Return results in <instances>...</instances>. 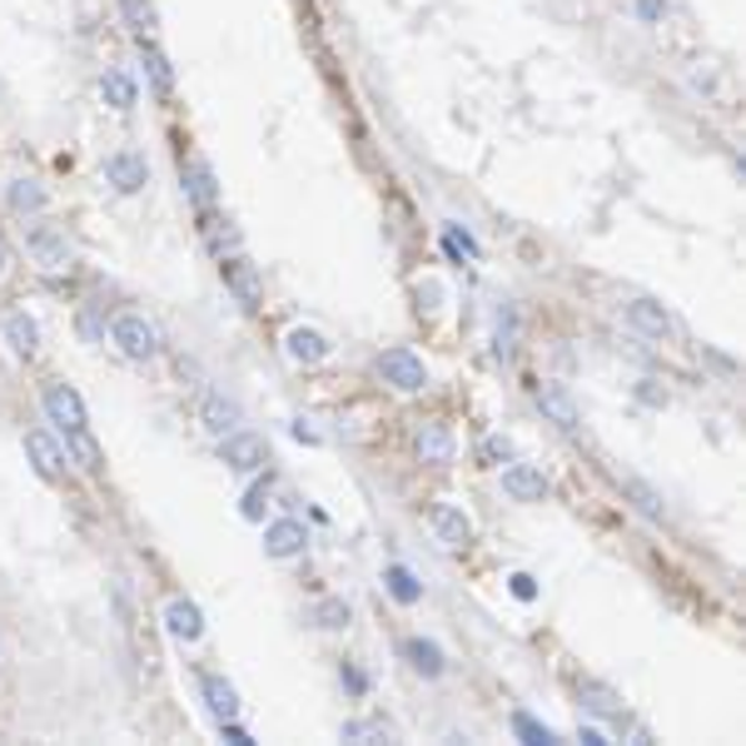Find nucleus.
<instances>
[{
  "label": "nucleus",
  "instance_id": "6",
  "mask_svg": "<svg viewBox=\"0 0 746 746\" xmlns=\"http://www.w3.org/2000/svg\"><path fill=\"white\" fill-rule=\"evenodd\" d=\"M100 179L120 199H135L149 185V165H145V155H135V149H110V155L100 159Z\"/></svg>",
  "mask_w": 746,
  "mask_h": 746
},
{
  "label": "nucleus",
  "instance_id": "5",
  "mask_svg": "<svg viewBox=\"0 0 746 746\" xmlns=\"http://www.w3.org/2000/svg\"><path fill=\"white\" fill-rule=\"evenodd\" d=\"M379 379L389 383L393 393H423L429 389V364H423L413 349H383L379 354Z\"/></svg>",
  "mask_w": 746,
  "mask_h": 746
},
{
  "label": "nucleus",
  "instance_id": "29",
  "mask_svg": "<svg viewBox=\"0 0 746 746\" xmlns=\"http://www.w3.org/2000/svg\"><path fill=\"white\" fill-rule=\"evenodd\" d=\"M199 219H205V244L215 249V259H224V254H239V249H244V234L234 229L229 219H215V209H209V215H199Z\"/></svg>",
  "mask_w": 746,
  "mask_h": 746
},
{
  "label": "nucleus",
  "instance_id": "9",
  "mask_svg": "<svg viewBox=\"0 0 746 746\" xmlns=\"http://www.w3.org/2000/svg\"><path fill=\"white\" fill-rule=\"evenodd\" d=\"M284 359L298 364V369H318V364L334 359V338H328L324 328H314V324H294L289 334H284Z\"/></svg>",
  "mask_w": 746,
  "mask_h": 746
},
{
  "label": "nucleus",
  "instance_id": "37",
  "mask_svg": "<svg viewBox=\"0 0 746 746\" xmlns=\"http://www.w3.org/2000/svg\"><path fill=\"white\" fill-rule=\"evenodd\" d=\"M508 592H513L518 602H538V578H532V572H513V578H508Z\"/></svg>",
  "mask_w": 746,
  "mask_h": 746
},
{
  "label": "nucleus",
  "instance_id": "30",
  "mask_svg": "<svg viewBox=\"0 0 746 746\" xmlns=\"http://www.w3.org/2000/svg\"><path fill=\"white\" fill-rule=\"evenodd\" d=\"M622 493L637 503V513L642 518H652V522H662L667 518V503H662V493H657L652 483H642V478H622Z\"/></svg>",
  "mask_w": 746,
  "mask_h": 746
},
{
  "label": "nucleus",
  "instance_id": "32",
  "mask_svg": "<svg viewBox=\"0 0 746 746\" xmlns=\"http://www.w3.org/2000/svg\"><path fill=\"white\" fill-rule=\"evenodd\" d=\"M443 249L453 254V259H468V264L478 259V239L463 229V224H448V229H443Z\"/></svg>",
  "mask_w": 746,
  "mask_h": 746
},
{
  "label": "nucleus",
  "instance_id": "31",
  "mask_svg": "<svg viewBox=\"0 0 746 746\" xmlns=\"http://www.w3.org/2000/svg\"><path fill=\"white\" fill-rule=\"evenodd\" d=\"M338 737H344V742H393L399 732H393L389 722H379V717H354V722L338 727Z\"/></svg>",
  "mask_w": 746,
  "mask_h": 746
},
{
  "label": "nucleus",
  "instance_id": "17",
  "mask_svg": "<svg viewBox=\"0 0 746 746\" xmlns=\"http://www.w3.org/2000/svg\"><path fill=\"white\" fill-rule=\"evenodd\" d=\"M199 423H205V433H209V439H224V433H234V429L244 423V409L229 399V393L209 389L205 399H199Z\"/></svg>",
  "mask_w": 746,
  "mask_h": 746
},
{
  "label": "nucleus",
  "instance_id": "46",
  "mask_svg": "<svg viewBox=\"0 0 746 746\" xmlns=\"http://www.w3.org/2000/svg\"><path fill=\"white\" fill-rule=\"evenodd\" d=\"M0 657H6V647H0Z\"/></svg>",
  "mask_w": 746,
  "mask_h": 746
},
{
  "label": "nucleus",
  "instance_id": "4",
  "mask_svg": "<svg viewBox=\"0 0 746 746\" xmlns=\"http://www.w3.org/2000/svg\"><path fill=\"white\" fill-rule=\"evenodd\" d=\"M219 463L229 468V473H264V463H269V439L254 429H234L219 439Z\"/></svg>",
  "mask_w": 746,
  "mask_h": 746
},
{
  "label": "nucleus",
  "instance_id": "1",
  "mask_svg": "<svg viewBox=\"0 0 746 746\" xmlns=\"http://www.w3.org/2000/svg\"><path fill=\"white\" fill-rule=\"evenodd\" d=\"M20 239H26V254L36 269L46 274H70L75 269V244L60 224H50L46 215L40 219H20Z\"/></svg>",
  "mask_w": 746,
  "mask_h": 746
},
{
  "label": "nucleus",
  "instance_id": "38",
  "mask_svg": "<svg viewBox=\"0 0 746 746\" xmlns=\"http://www.w3.org/2000/svg\"><path fill=\"white\" fill-rule=\"evenodd\" d=\"M419 308H443V284L439 279H419Z\"/></svg>",
  "mask_w": 746,
  "mask_h": 746
},
{
  "label": "nucleus",
  "instance_id": "21",
  "mask_svg": "<svg viewBox=\"0 0 746 746\" xmlns=\"http://www.w3.org/2000/svg\"><path fill=\"white\" fill-rule=\"evenodd\" d=\"M100 100L110 105L115 115H130L135 105H140V80H135V70L125 66H110L100 75Z\"/></svg>",
  "mask_w": 746,
  "mask_h": 746
},
{
  "label": "nucleus",
  "instance_id": "34",
  "mask_svg": "<svg viewBox=\"0 0 746 746\" xmlns=\"http://www.w3.org/2000/svg\"><path fill=\"white\" fill-rule=\"evenodd\" d=\"M120 10H125V20H130L135 36H149V30L159 26V16H155V6H149V0H120Z\"/></svg>",
  "mask_w": 746,
  "mask_h": 746
},
{
  "label": "nucleus",
  "instance_id": "12",
  "mask_svg": "<svg viewBox=\"0 0 746 746\" xmlns=\"http://www.w3.org/2000/svg\"><path fill=\"white\" fill-rule=\"evenodd\" d=\"M429 528H433V538H439L448 552L473 548V518H468L458 503H433L429 508Z\"/></svg>",
  "mask_w": 746,
  "mask_h": 746
},
{
  "label": "nucleus",
  "instance_id": "7",
  "mask_svg": "<svg viewBox=\"0 0 746 746\" xmlns=\"http://www.w3.org/2000/svg\"><path fill=\"white\" fill-rule=\"evenodd\" d=\"M219 279H224V289H229L244 308H249V314H254V308H264V279H259V269L244 259V249L239 254H224V259H219Z\"/></svg>",
  "mask_w": 746,
  "mask_h": 746
},
{
  "label": "nucleus",
  "instance_id": "8",
  "mask_svg": "<svg viewBox=\"0 0 746 746\" xmlns=\"http://www.w3.org/2000/svg\"><path fill=\"white\" fill-rule=\"evenodd\" d=\"M26 458H30V468H36L46 483H60L66 478V468H70V458H66V443L56 439L50 429H26Z\"/></svg>",
  "mask_w": 746,
  "mask_h": 746
},
{
  "label": "nucleus",
  "instance_id": "42",
  "mask_svg": "<svg viewBox=\"0 0 746 746\" xmlns=\"http://www.w3.org/2000/svg\"><path fill=\"white\" fill-rule=\"evenodd\" d=\"M219 732H224V742H234V746H254V737L239 727V717H234V722H219Z\"/></svg>",
  "mask_w": 746,
  "mask_h": 746
},
{
  "label": "nucleus",
  "instance_id": "15",
  "mask_svg": "<svg viewBox=\"0 0 746 746\" xmlns=\"http://www.w3.org/2000/svg\"><path fill=\"white\" fill-rule=\"evenodd\" d=\"M6 209H10L16 219H40V215H50V189L40 185V179H30V175L6 179Z\"/></svg>",
  "mask_w": 746,
  "mask_h": 746
},
{
  "label": "nucleus",
  "instance_id": "16",
  "mask_svg": "<svg viewBox=\"0 0 746 746\" xmlns=\"http://www.w3.org/2000/svg\"><path fill=\"white\" fill-rule=\"evenodd\" d=\"M413 448H419V458L429 468H448L458 458V439H453V429H448L443 419H429V423H419V433H413Z\"/></svg>",
  "mask_w": 746,
  "mask_h": 746
},
{
  "label": "nucleus",
  "instance_id": "28",
  "mask_svg": "<svg viewBox=\"0 0 746 746\" xmlns=\"http://www.w3.org/2000/svg\"><path fill=\"white\" fill-rule=\"evenodd\" d=\"M308 622H314L318 632H344V627L354 622V607H349L344 597H318L314 612H308Z\"/></svg>",
  "mask_w": 746,
  "mask_h": 746
},
{
  "label": "nucleus",
  "instance_id": "27",
  "mask_svg": "<svg viewBox=\"0 0 746 746\" xmlns=\"http://www.w3.org/2000/svg\"><path fill=\"white\" fill-rule=\"evenodd\" d=\"M578 701H582V711H597V717H622V701H617V691L607 687V681L582 677L578 681Z\"/></svg>",
  "mask_w": 746,
  "mask_h": 746
},
{
  "label": "nucleus",
  "instance_id": "3",
  "mask_svg": "<svg viewBox=\"0 0 746 746\" xmlns=\"http://www.w3.org/2000/svg\"><path fill=\"white\" fill-rule=\"evenodd\" d=\"M40 409H46V423L60 433H75V429H90V409H85V399L75 393V383L56 379L40 389Z\"/></svg>",
  "mask_w": 746,
  "mask_h": 746
},
{
  "label": "nucleus",
  "instance_id": "22",
  "mask_svg": "<svg viewBox=\"0 0 746 746\" xmlns=\"http://www.w3.org/2000/svg\"><path fill=\"white\" fill-rule=\"evenodd\" d=\"M0 334H6V344H10V354H16V359H36V349H40L36 314H26V308H10V314L0 318Z\"/></svg>",
  "mask_w": 746,
  "mask_h": 746
},
{
  "label": "nucleus",
  "instance_id": "13",
  "mask_svg": "<svg viewBox=\"0 0 746 746\" xmlns=\"http://www.w3.org/2000/svg\"><path fill=\"white\" fill-rule=\"evenodd\" d=\"M159 622H165V632L175 637L179 647H195L199 637H205V612H199L195 597H169L165 612H159Z\"/></svg>",
  "mask_w": 746,
  "mask_h": 746
},
{
  "label": "nucleus",
  "instance_id": "35",
  "mask_svg": "<svg viewBox=\"0 0 746 746\" xmlns=\"http://www.w3.org/2000/svg\"><path fill=\"white\" fill-rule=\"evenodd\" d=\"M264 508H269V478H259V483L244 493V503H239V518L244 522H264Z\"/></svg>",
  "mask_w": 746,
  "mask_h": 746
},
{
  "label": "nucleus",
  "instance_id": "11",
  "mask_svg": "<svg viewBox=\"0 0 746 746\" xmlns=\"http://www.w3.org/2000/svg\"><path fill=\"white\" fill-rule=\"evenodd\" d=\"M179 189H185V199L199 209V215H209V209H219V175L209 159H185L179 165Z\"/></svg>",
  "mask_w": 746,
  "mask_h": 746
},
{
  "label": "nucleus",
  "instance_id": "19",
  "mask_svg": "<svg viewBox=\"0 0 746 746\" xmlns=\"http://www.w3.org/2000/svg\"><path fill=\"white\" fill-rule=\"evenodd\" d=\"M199 697H205V707H209V717H215V722H234L244 711L234 681L219 677V671H199Z\"/></svg>",
  "mask_w": 746,
  "mask_h": 746
},
{
  "label": "nucleus",
  "instance_id": "39",
  "mask_svg": "<svg viewBox=\"0 0 746 746\" xmlns=\"http://www.w3.org/2000/svg\"><path fill=\"white\" fill-rule=\"evenodd\" d=\"M338 681H344V687L354 691V697H364V691H369V677H364V671H359L354 662H344V667H338Z\"/></svg>",
  "mask_w": 746,
  "mask_h": 746
},
{
  "label": "nucleus",
  "instance_id": "18",
  "mask_svg": "<svg viewBox=\"0 0 746 746\" xmlns=\"http://www.w3.org/2000/svg\"><path fill=\"white\" fill-rule=\"evenodd\" d=\"M622 314L642 338H671V334H677V318H671L667 304H657V298H632Z\"/></svg>",
  "mask_w": 746,
  "mask_h": 746
},
{
  "label": "nucleus",
  "instance_id": "43",
  "mask_svg": "<svg viewBox=\"0 0 746 746\" xmlns=\"http://www.w3.org/2000/svg\"><path fill=\"white\" fill-rule=\"evenodd\" d=\"M80 334H85V338H95V344H105V328L95 324V314H90V308L80 314Z\"/></svg>",
  "mask_w": 746,
  "mask_h": 746
},
{
  "label": "nucleus",
  "instance_id": "26",
  "mask_svg": "<svg viewBox=\"0 0 746 746\" xmlns=\"http://www.w3.org/2000/svg\"><path fill=\"white\" fill-rule=\"evenodd\" d=\"M66 458H70V463H80L90 478H105V448L90 439V429L66 433Z\"/></svg>",
  "mask_w": 746,
  "mask_h": 746
},
{
  "label": "nucleus",
  "instance_id": "2",
  "mask_svg": "<svg viewBox=\"0 0 746 746\" xmlns=\"http://www.w3.org/2000/svg\"><path fill=\"white\" fill-rule=\"evenodd\" d=\"M110 344H115V354H120L125 364H155V359H159V328L149 324L145 314L125 308V314L110 318Z\"/></svg>",
  "mask_w": 746,
  "mask_h": 746
},
{
  "label": "nucleus",
  "instance_id": "20",
  "mask_svg": "<svg viewBox=\"0 0 746 746\" xmlns=\"http://www.w3.org/2000/svg\"><path fill=\"white\" fill-rule=\"evenodd\" d=\"M548 473L542 468H532V463H508L503 468V493L513 498V503H542L548 498Z\"/></svg>",
  "mask_w": 746,
  "mask_h": 746
},
{
  "label": "nucleus",
  "instance_id": "23",
  "mask_svg": "<svg viewBox=\"0 0 746 746\" xmlns=\"http://www.w3.org/2000/svg\"><path fill=\"white\" fill-rule=\"evenodd\" d=\"M135 50H140V66H145V80L155 95H175V66H169V56L155 46L149 36L135 40Z\"/></svg>",
  "mask_w": 746,
  "mask_h": 746
},
{
  "label": "nucleus",
  "instance_id": "14",
  "mask_svg": "<svg viewBox=\"0 0 746 746\" xmlns=\"http://www.w3.org/2000/svg\"><path fill=\"white\" fill-rule=\"evenodd\" d=\"M304 548H308V528L298 518H274L264 528V558L294 562V558H304Z\"/></svg>",
  "mask_w": 746,
  "mask_h": 746
},
{
  "label": "nucleus",
  "instance_id": "41",
  "mask_svg": "<svg viewBox=\"0 0 746 746\" xmlns=\"http://www.w3.org/2000/svg\"><path fill=\"white\" fill-rule=\"evenodd\" d=\"M289 433H294L298 443H308V448H318V443H324V433H318L308 419H294V423H289Z\"/></svg>",
  "mask_w": 746,
  "mask_h": 746
},
{
  "label": "nucleus",
  "instance_id": "36",
  "mask_svg": "<svg viewBox=\"0 0 746 746\" xmlns=\"http://www.w3.org/2000/svg\"><path fill=\"white\" fill-rule=\"evenodd\" d=\"M478 458H483V468H503L508 458H513V443H508V439H498V433H493V439H483V443H478Z\"/></svg>",
  "mask_w": 746,
  "mask_h": 746
},
{
  "label": "nucleus",
  "instance_id": "25",
  "mask_svg": "<svg viewBox=\"0 0 746 746\" xmlns=\"http://www.w3.org/2000/svg\"><path fill=\"white\" fill-rule=\"evenodd\" d=\"M383 592H389L399 607L423 602V582H419V572L403 568V562H389V568H383Z\"/></svg>",
  "mask_w": 746,
  "mask_h": 746
},
{
  "label": "nucleus",
  "instance_id": "24",
  "mask_svg": "<svg viewBox=\"0 0 746 746\" xmlns=\"http://www.w3.org/2000/svg\"><path fill=\"white\" fill-rule=\"evenodd\" d=\"M403 657H409V667L429 681H439L448 671V652L433 642V637H409V642H403Z\"/></svg>",
  "mask_w": 746,
  "mask_h": 746
},
{
  "label": "nucleus",
  "instance_id": "33",
  "mask_svg": "<svg viewBox=\"0 0 746 746\" xmlns=\"http://www.w3.org/2000/svg\"><path fill=\"white\" fill-rule=\"evenodd\" d=\"M513 732H518V737L528 742V746H548V742H558V732L542 727V722H538V717H528V711H513Z\"/></svg>",
  "mask_w": 746,
  "mask_h": 746
},
{
  "label": "nucleus",
  "instance_id": "45",
  "mask_svg": "<svg viewBox=\"0 0 746 746\" xmlns=\"http://www.w3.org/2000/svg\"><path fill=\"white\" fill-rule=\"evenodd\" d=\"M6 264H10V254H6V244H0V279H6Z\"/></svg>",
  "mask_w": 746,
  "mask_h": 746
},
{
  "label": "nucleus",
  "instance_id": "44",
  "mask_svg": "<svg viewBox=\"0 0 746 746\" xmlns=\"http://www.w3.org/2000/svg\"><path fill=\"white\" fill-rule=\"evenodd\" d=\"M578 737L588 742V746H607V742H612V737H607L602 727H592V722H582V727H578Z\"/></svg>",
  "mask_w": 746,
  "mask_h": 746
},
{
  "label": "nucleus",
  "instance_id": "10",
  "mask_svg": "<svg viewBox=\"0 0 746 746\" xmlns=\"http://www.w3.org/2000/svg\"><path fill=\"white\" fill-rule=\"evenodd\" d=\"M532 403H538V413L548 423H558L562 433H578L582 429V409H578V399H572L568 393V383H538V389H532Z\"/></svg>",
  "mask_w": 746,
  "mask_h": 746
},
{
  "label": "nucleus",
  "instance_id": "40",
  "mask_svg": "<svg viewBox=\"0 0 746 746\" xmlns=\"http://www.w3.org/2000/svg\"><path fill=\"white\" fill-rule=\"evenodd\" d=\"M637 16H642V26H662L667 0H637Z\"/></svg>",
  "mask_w": 746,
  "mask_h": 746
}]
</instances>
